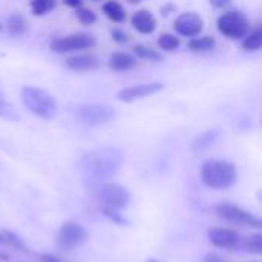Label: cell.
<instances>
[{"label": "cell", "instance_id": "cell-1", "mask_svg": "<svg viewBox=\"0 0 262 262\" xmlns=\"http://www.w3.org/2000/svg\"><path fill=\"white\" fill-rule=\"evenodd\" d=\"M123 163L124 155L120 149L101 147L83 155L80 160V169L91 183H100L114 177L121 169Z\"/></svg>", "mask_w": 262, "mask_h": 262}, {"label": "cell", "instance_id": "cell-2", "mask_svg": "<svg viewBox=\"0 0 262 262\" xmlns=\"http://www.w3.org/2000/svg\"><path fill=\"white\" fill-rule=\"evenodd\" d=\"M236 167L227 160H206L200 167L203 184L213 190H224L236 183Z\"/></svg>", "mask_w": 262, "mask_h": 262}, {"label": "cell", "instance_id": "cell-3", "mask_svg": "<svg viewBox=\"0 0 262 262\" xmlns=\"http://www.w3.org/2000/svg\"><path fill=\"white\" fill-rule=\"evenodd\" d=\"M20 97H21L23 106L37 118L52 120L58 112V104H57L55 97L41 88L23 86Z\"/></svg>", "mask_w": 262, "mask_h": 262}, {"label": "cell", "instance_id": "cell-4", "mask_svg": "<svg viewBox=\"0 0 262 262\" xmlns=\"http://www.w3.org/2000/svg\"><path fill=\"white\" fill-rule=\"evenodd\" d=\"M92 186H94V195L101 204V207L121 210L127 207L130 203V192L118 183L100 181V183H92Z\"/></svg>", "mask_w": 262, "mask_h": 262}, {"label": "cell", "instance_id": "cell-5", "mask_svg": "<svg viewBox=\"0 0 262 262\" xmlns=\"http://www.w3.org/2000/svg\"><path fill=\"white\" fill-rule=\"evenodd\" d=\"M216 28L220 34L229 40H243L250 31V20L243 11L230 9L218 17Z\"/></svg>", "mask_w": 262, "mask_h": 262}, {"label": "cell", "instance_id": "cell-6", "mask_svg": "<svg viewBox=\"0 0 262 262\" xmlns=\"http://www.w3.org/2000/svg\"><path fill=\"white\" fill-rule=\"evenodd\" d=\"M75 117L86 126H103L115 120L117 112L112 106L103 103H84L77 106Z\"/></svg>", "mask_w": 262, "mask_h": 262}, {"label": "cell", "instance_id": "cell-7", "mask_svg": "<svg viewBox=\"0 0 262 262\" xmlns=\"http://www.w3.org/2000/svg\"><path fill=\"white\" fill-rule=\"evenodd\" d=\"M97 43L95 35L89 32H74L64 37H57L51 41L49 48L52 52L57 54H75V52H84L86 49L94 48Z\"/></svg>", "mask_w": 262, "mask_h": 262}, {"label": "cell", "instance_id": "cell-8", "mask_svg": "<svg viewBox=\"0 0 262 262\" xmlns=\"http://www.w3.org/2000/svg\"><path fill=\"white\" fill-rule=\"evenodd\" d=\"M213 212L221 220L230 221L233 224H243V226L253 227V229H261L262 226L261 220L256 215H253L252 212H249L239 206L230 204V203H221V204L215 206Z\"/></svg>", "mask_w": 262, "mask_h": 262}, {"label": "cell", "instance_id": "cell-9", "mask_svg": "<svg viewBox=\"0 0 262 262\" xmlns=\"http://www.w3.org/2000/svg\"><path fill=\"white\" fill-rule=\"evenodd\" d=\"M88 241V230L75 223V221H66L60 226L57 233V244L64 250H72L80 246H83Z\"/></svg>", "mask_w": 262, "mask_h": 262}, {"label": "cell", "instance_id": "cell-10", "mask_svg": "<svg viewBox=\"0 0 262 262\" xmlns=\"http://www.w3.org/2000/svg\"><path fill=\"white\" fill-rule=\"evenodd\" d=\"M166 84L163 81H150V83H141V84H134L129 88H123L117 94V100L123 103H134L137 100H143L147 97H152L161 91H164Z\"/></svg>", "mask_w": 262, "mask_h": 262}, {"label": "cell", "instance_id": "cell-11", "mask_svg": "<svg viewBox=\"0 0 262 262\" xmlns=\"http://www.w3.org/2000/svg\"><path fill=\"white\" fill-rule=\"evenodd\" d=\"M207 239L209 243L216 247V249H224V250H233L241 247L243 236L227 227H212L207 230Z\"/></svg>", "mask_w": 262, "mask_h": 262}, {"label": "cell", "instance_id": "cell-12", "mask_svg": "<svg viewBox=\"0 0 262 262\" xmlns=\"http://www.w3.org/2000/svg\"><path fill=\"white\" fill-rule=\"evenodd\" d=\"M173 29L178 35L192 38L201 34V31L204 29V20L200 14L193 11L181 12L173 21Z\"/></svg>", "mask_w": 262, "mask_h": 262}, {"label": "cell", "instance_id": "cell-13", "mask_svg": "<svg viewBox=\"0 0 262 262\" xmlns=\"http://www.w3.org/2000/svg\"><path fill=\"white\" fill-rule=\"evenodd\" d=\"M64 64L68 69H71L74 72H89V71L98 69L101 64V60L98 55H95L92 52H75V54L66 57Z\"/></svg>", "mask_w": 262, "mask_h": 262}, {"label": "cell", "instance_id": "cell-14", "mask_svg": "<svg viewBox=\"0 0 262 262\" xmlns=\"http://www.w3.org/2000/svg\"><path fill=\"white\" fill-rule=\"evenodd\" d=\"M130 25H132V28L137 32L149 35V34H152L157 29L158 21H157L155 15L149 9H138L130 17Z\"/></svg>", "mask_w": 262, "mask_h": 262}, {"label": "cell", "instance_id": "cell-15", "mask_svg": "<svg viewBox=\"0 0 262 262\" xmlns=\"http://www.w3.org/2000/svg\"><path fill=\"white\" fill-rule=\"evenodd\" d=\"M137 64H138V58L135 55H132L129 52H123V51L112 52L107 60V66L112 71H118V72L130 71V69L137 68Z\"/></svg>", "mask_w": 262, "mask_h": 262}, {"label": "cell", "instance_id": "cell-16", "mask_svg": "<svg viewBox=\"0 0 262 262\" xmlns=\"http://www.w3.org/2000/svg\"><path fill=\"white\" fill-rule=\"evenodd\" d=\"M6 31L12 37H21L28 31V20L21 12H14L6 20Z\"/></svg>", "mask_w": 262, "mask_h": 262}, {"label": "cell", "instance_id": "cell-17", "mask_svg": "<svg viewBox=\"0 0 262 262\" xmlns=\"http://www.w3.org/2000/svg\"><path fill=\"white\" fill-rule=\"evenodd\" d=\"M189 51L195 54H206L212 52L216 48V40L212 35H201V37H192L187 43Z\"/></svg>", "mask_w": 262, "mask_h": 262}, {"label": "cell", "instance_id": "cell-18", "mask_svg": "<svg viewBox=\"0 0 262 262\" xmlns=\"http://www.w3.org/2000/svg\"><path fill=\"white\" fill-rule=\"evenodd\" d=\"M262 48V26L256 25L243 38V49L246 52H258Z\"/></svg>", "mask_w": 262, "mask_h": 262}, {"label": "cell", "instance_id": "cell-19", "mask_svg": "<svg viewBox=\"0 0 262 262\" xmlns=\"http://www.w3.org/2000/svg\"><path fill=\"white\" fill-rule=\"evenodd\" d=\"M103 12L104 15L114 21V23H121L126 20V11L123 8V5L117 0H107L103 3Z\"/></svg>", "mask_w": 262, "mask_h": 262}, {"label": "cell", "instance_id": "cell-20", "mask_svg": "<svg viewBox=\"0 0 262 262\" xmlns=\"http://www.w3.org/2000/svg\"><path fill=\"white\" fill-rule=\"evenodd\" d=\"M134 55L140 60H147V61H161L163 60V52L155 49L150 45L146 43H140L134 46Z\"/></svg>", "mask_w": 262, "mask_h": 262}, {"label": "cell", "instance_id": "cell-21", "mask_svg": "<svg viewBox=\"0 0 262 262\" xmlns=\"http://www.w3.org/2000/svg\"><path fill=\"white\" fill-rule=\"evenodd\" d=\"M218 130H206L204 134H200L195 140H193V143H192V150H195V152H200V150H204V149H209L216 140H218Z\"/></svg>", "mask_w": 262, "mask_h": 262}, {"label": "cell", "instance_id": "cell-22", "mask_svg": "<svg viewBox=\"0 0 262 262\" xmlns=\"http://www.w3.org/2000/svg\"><path fill=\"white\" fill-rule=\"evenodd\" d=\"M0 244L8 246V247H11L14 250L28 253V249H26L25 243L20 239V236H17L15 233H12L9 230H0Z\"/></svg>", "mask_w": 262, "mask_h": 262}, {"label": "cell", "instance_id": "cell-23", "mask_svg": "<svg viewBox=\"0 0 262 262\" xmlns=\"http://www.w3.org/2000/svg\"><path fill=\"white\" fill-rule=\"evenodd\" d=\"M181 45V40L180 37H177L175 34H170V32H163L160 37H158V46L161 51L164 52H175Z\"/></svg>", "mask_w": 262, "mask_h": 262}, {"label": "cell", "instance_id": "cell-24", "mask_svg": "<svg viewBox=\"0 0 262 262\" xmlns=\"http://www.w3.org/2000/svg\"><path fill=\"white\" fill-rule=\"evenodd\" d=\"M55 0H31V12L35 17H41L49 14L55 8Z\"/></svg>", "mask_w": 262, "mask_h": 262}, {"label": "cell", "instance_id": "cell-25", "mask_svg": "<svg viewBox=\"0 0 262 262\" xmlns=\"http://www.w3.org/2000/svg\"><path fill=\"white\" fill-rule=\"evenodd\" d=\"M0 118L8 120V121H17L18 120L17 111L14 109L12 103L3 94H0Z\"/></svg>", "mask_w": 262, "mask_h": 262}, {"label": "cell", "instance_id": "cell-26", "mask_svg": "<svg viewBox=\"0 0 262 262\" xmlns=\"http://www.w3.org/2000/svg\"><path fill=\"white\" fill-rule=\"evenodd\" d=\"M241 247H244L249 253L253 255H262V235L255 233L243 239Z\"/></svg>", "mask_w": 262, "mask_h": 262}, {"label": "cell", "instance_id": "cell-27", "mask_svg": "<svg viewBox=\"0 0 262 262\" xmlns=\"http://www.w3.org/2000/svg\"><path fill=\"white\" fill-rule=\"evenodd\" d=\"M75 17H77V20H78L81 25H84V26H92V25H95V23H97V20H98L97 14H95L92 9L84 8V6L77 8V11H75Z\"/></svg>", "mask_w": 262, "mask_h": 262}, {"label": "cell", "instance_id": "cell-28", "mask_svg": "<svg viewBox=\"0 0 262 262\" xmlns=\"http://www.w3.org/2000/svg\"><path fill=\"white\" fill-rule=\"evenodd\" d=\"M111 38L118 45H126L130 41V35L121 28H112L111 29Z\"/></svg>", "mask_w": 262, "mask_h": 262}, {"label": "cell", "instance_id": "cell-29", "mask_svg": "<svg viewBox=\"0 0 262 262\" xmlns=\"http://www.w3.org/2000/svg\"><path fill=\"white\" fill-rule=\"evenodd\" d=\"M101 210V213L107 218V220H111L112 223H115V224H120V226H124V224H127V221L118 213V210H114V209H107V207H101L100 209Z\"/></svg>", "mask_w": 262, "mask_h": 262}, {"label": "cell", "instance_id": "cell-30", "mask_svg": "<svg viewBox=\"0 0 262 262\" xmlns=\"http://www.w3.org/2000/svg\"><path fill=\"white\" fill-rule=\"evenodd\" d=\"M204 262H229L224 256L215 253V252H209L206 256H204Z\"/></svg>", "mask_w": 262, "mask_h": 262}, {"label": "cell", "instance_id": "cell-31", "mask_svg": "<svg viewBox=\"0 0 262 262\" xmlns=\"http://www.w3.org/2000/svg\"><path fill=\"white\" fill-rule=\"evenodd\" d=\"M230 2H232V0H209V3H210L213 8H216V9H223V8H226Z\"/></svg>", "mask_w": 262, "mask_h": 262}, {"label": "cell", "instance_id": "cell-32", "mask_svg": "<svg viewBox=\"0 0 262 262\" xmlns=\"http://www.w3.org/2000/svg\"><path fill=\"white\" fill-rule=\"evenodd\" d=\"M40 259L43 262H64L61 261L60 258L54 256V255H40Z\"/></svg>", "mask_w": 262, "mask_h": 262}, {"label": "cell", "instance_id": "cell-33", "mask_svg": "<svg viewBox=\"0 0 262 262\" xmlns=\"http://www.w3.org/2000/svg\"><path fill=\"white\" fill-rule=\"evenodd\" d=\"M175 9H177V8H175V5H172V3H167L166 6H163V8H161V14H163L164 17H167V15H169L172 11H175Z\"/></svg>", "mask_w": 262, "mask_h": 262}, {"label": "cell", "instance_id": "cell-34", "mask_svg": "<svg viewBox=\"0 0 262 262\" xmlns=\"http://www.w3.org/2000/svg\"><path fill=\"white\" fill-rule=\"evenodd\" d=\"M66 6H69V8H74V9H77V8H80L81 6V0H61Z\"/></svg>", "mask_w": 262, "mask_h": 262}, {"label": "cell", "instance_id": "cell-35", "mask_svg": "<svg viewBox=\"0 0 262 262\" xmlns=\"http://www.w3.org/2000/svg\"><path fill=\"white\" fill-rule=\"evenodd\" d=\"M129 3H132V5H137V3H140L141 0H127Z\"/></svg>", "mask_w": 262, "mask_h": 262}, {"label": "cell", "instance_id": "cell-36", "mask_svg": "<svg viewBox=\"0 0 262 262\" xmlns=\"http://www.w3.org/2000/svg\"><path fill=\"white\" fill-rule=\"evenodd\" d=\"M147 262H161V261H158V259H147Z\"/></svg>", "mask_w": 262, "mask_h": 262}, {"label": "cell", "instance_id": "cell-37", "mask_svg": "<svg viewBox=\"0 0 262 262\" xmlns=\"http://www.w3.org/2000/svg\"><path fill=\"white\" fill-rule=\"evenodd\" d=\"M2 29H3V25L0 23V32H2Z\"/></svg>", "mask_w": 262, "mask_h": 262}, {"label": "cell", "instance_id": "cell-38", "mask_svg": "<svg viewBox=\"0 0 262 262\" xmlns=\"http://www.w3.org/2000/svg\"><path fill=\"white\" fill-rule=\"evenodd\" d=\"M250 262H261V261H250Z\"/></svg>", "mask_w": 262, "mask_h": 262}, {"label": "cell", "instance_id": "cell-39", "mask_svg": "<svg viewBox=\"0 0 262 262\" xmlns=\"http://www.w3.org/2000/svg\"><path fill=\"white\" fill-rule=\"evenodd\" d=\"M95 2H98V0H95Z\"/></svg>", "mask_w": 262, "mask_h": 262}]
</instances>
